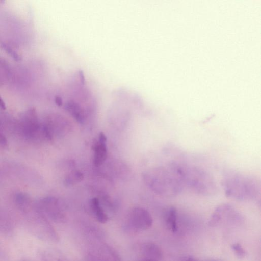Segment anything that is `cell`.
Returning a JSON list of instances; mask_svg holds the SVG:
<instances>
[{"label":"cell","instance_id":"cell-1","mask_svg":"<svg viewBox=\"0 0 261 261\" xmlns=\"http://www.w3.org/2000/svg\"><path fill=\"white\" fill-rule=\"evenodd\" d=\"M143 178L153 192L165 197L178 196L185 187L175 162L152 168L144 173Z\"/></svg>","mask_w":261,"mask_h":261},{"label":"cell","instance_id":"cell-12","mask_svg":"<svg viewBox=\"0 0 261 261\" xmlns=\"http://www.w3.org/2000/svg\"><path fill=\"white\" fill-rule=\"evenodd\" d=\"M27 197L22 193H19L16 196V202L21 207H24L27 203Z\"/></svg>","mask_w":261,"mask_h":261},{"label":"cell","instance_id":"cell-2","mask_svg":"<svg viewBox=\"0 0 261 261\" xmlns=\"http://www.w3.org/2000/svg\"><path fill=\"white\" fill-rule=\"evenodd\" d=\"M225 195L239 201L256 199L260 194V186L254 178L234 171L224 174L222 181Z\"/></svg>","mask_w":261,"mask_h":261},{"label":"cell","instance_id":"cell-6","mask_svg":"<svg viewBox=\"0 0 261 261\" xmlns=\"http://www.w3.org/2000/svg\"><path fill=\"white\" fill-rule=\"evenodd\" d=\"M142 252L146 257L145 259L159 261L162 258V252L159 247L153 243H146L142 247Z\"/></svg>","mask_w":261,"mask_h":261},{"label":"cell","instance_id":"cell-11","mask_svg":"<svg viewBox=\"0 0 261 261\" xmlns=\"http://www.w3.org/2000/svg\"><path fill=\"white\" fill-rule=\"evenodd\" d=\"M231 249L234 251L236 255L239 258H244L246 254L245 251L242 246L239 243H234L231 245Z\"/></svg>","mask_w":261,"mask_h":261},{"label":"cell","instance_id":"cell-4","mask_svg":"<svg viewBox=\"0 0 261 261\" xmlns=\"http://www.w3.org/2000/svg\"><path fill=\"white\" fill-rule=\"evenodd\" d=\"M153 219L149 212L142 207H135L128 214L124 228L129 232H137L149 228Z\"/></svg>","mask_w":261,"mask_h":261},{"label":"cell","instance_id":"cell-16","mask_svg":"<svg viewBox=\"0 0 261 261\" xmlns=\"http://www.w3.org/2000/svg\"><path fill=\"white\" fill-rule=\"evenodd\" d=\"M144 261H152V260H149V259H145Z\"/></svg>","mask_w":261,"mask_h":261},{"label":"cell","instance_id":"cell-10","mask_svg":"<svg viewBox=\"0 0 261 261\" xmlns=\"http://www.w3.org/2000/svg\"><path fill=\"white\" fill-rule=\"evenodd\" d=\"M84 178L83 174L77 171H74L68 174L65 179L66 185H73L81 181Z\"/></svg>","mask_w":261,"mask_h":261},{"label":"cell","instance_id":"cell-9","mask_svg":"<svg viewBox=\"0 0 261 261\" xmlns=\"http://www.w3.org/2000/svg\"><path fill=\"white\" fill-rule=\"evenodd\" d=\"M177 210L174 207H170L166 214V224L172 232H176L177 230Z\"/></svg>","mask_w":261,"mask_h":261},{"label":"cell","instance_id":"cell-7","mask_svg":"<svg viewBox=\"0 0 261 261\" xmlns=\"http://www.w3.org/2000/svg\"><path fill=\"white\" fill-rule=\"evenodd\" d=\"M94 151L93 162L95 166L101 165L107 158L106 143L96 142L93 146Z\"/></svg>","mask_w":261,"mask_h":261},{"label":"cell","instance_id":"cell-3","mask_svg":"<svg viewBox=\"0 0 261 261\" xmlns=\"http://www.w3.org/2000/svg\"><path fill=\"white\" fill-rule=\"evenodd\" d=\"M175 163L184 187L201 196H214L217 193L216 181L207 171L198 166Z\"/></svg>","mask_w":261,"mask_h":261},{"label":"cell","instance_id":"cell-17","mask_svg":"<svg viewBox=\"0 0 261 261\" xmlns=\"http://www.w3.org/2000/svg\"><path fill=\"white\" fill-rule=\"evenodd\" d=\"M23 261H29V260H23Z\"/></svg>","mask_w":261,"mask_h":261},{"label":"cell","instance_id":"cell-14","mask_svg":"<svg viewBox=\"0 0 261 261\" xmlns=\"http://www.w3.org/2000/svg\"><path fill=\"white\" fill-rule=\"evenodd\" d=\"M7 143V140L5 136L0 133V145H4Z\"/></svg>","mask_w":261,"mask_h":261},{"label":"cell","instance_id":"cell-5","mask_svg":"<svg viewBox=\"0 0 261 261\" xmlns=\"http://www.w3.org/2000/svg\"><path fill=\"white\" fill-rule=\"evenodd\" d=\"M41 212L53 221L61 223L65 221V216L58 200L54 197H46L41 201Z\"/></svg>","mask_w":261,"mask_h":261},{"label":"cell","instance_id":"cell-15","mask_svg":"<svg viewBox=\"0 0 261 261\" xmlns=\"http://www.w3.org/2000/svg\"><path fill=\"white\" fill-rule=\"evenodd\" d=\"M185 261H197L196 259L192 257H187L185 258Z\"/></svg>","mask_w":261,"mask_h":261},{"label":"cell","instance_id":"cell-8","mask_svg":"<svg viewBox=\"0 0 261 261\" xmlns=\"http://www.w3.org/2000/svg\"><path fill=\"white\" fill-rule=\"evenodd\" d=\"M90 206L92 213L99 222L106 223L108 221V217L101 207L98 198L92 199L90 202Z\"/></svg>","mask_w":261,"mask_h":261},{"label":"cell","instance_id":"cell-13","mask_svg":"<svg viewBox=\"0 0 261 261\" xmlns=\"http://www.w3.org/2000/svg\"><path fill=\"white\" fill-rule=\"evenodd\" d=\"M99 142L106 143L107 138L103 132H100L99 134Z\"/></svg>","mask_w":261,"mask_h":261}]
</instances>
